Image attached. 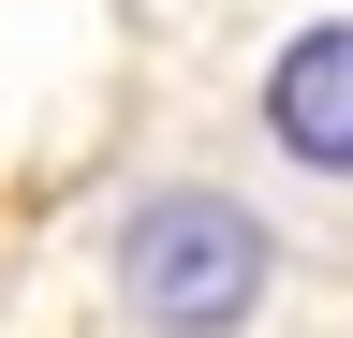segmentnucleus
I'll return each instance as SVG.
<instances>
[{
    "instance_id": "nucleus-1",
    "label": "nucleus",
    "mask_w": 353,
    "mask_h": 338,
    "mask_svg": "<svg viewBox=\"0 0 353 338\" xmlns=\"http://www.w3.org/2000/svg\"><path fill=\"white\" fill-rule=\"evenodd\" d=\"M103 279L148 338H250L280 294V221L221 177H148L103 221Z\"/></svg>"
},
{
    "instance_id": "nucleus-2",
    "label": "nucleus",
    "mask_w": 353,
    "mask_h": 338,
    "mask_svg": "<svg viewBox=\"0 0 353 338\" xmlns=\"http://www.w3.org/2000/svg\"><path fill=\"white\" fill-rule=\"evenodd\" d=\"M250 133L294 162V177L353 191V15H294L250 74Z\"/></svg>"
}]
</instances>
